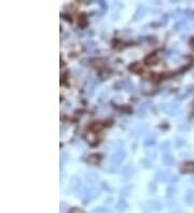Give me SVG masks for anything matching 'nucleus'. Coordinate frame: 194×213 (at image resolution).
<instances>
[{
	"mask_svg": "<svg viewBox=\"0 0 194 213\" xmlns=\"http://www.w3.org/2000/svg\"><path fill=\"white\" fill-rule=\"evenodd\" d=\"M181 171H183V172H188V173H190V172L194 171V163H186V164H184L183 167L181 168Z\"/></svg>",
	"mask_w": 194,
	"mask_h": 213,
	"instance_id": "nucleus-1",
	"label": "nucleus"
},
{
	"mask_svg": "<svg viewBox=\"0 0 194 213\" xmlns=\"http://www.w3.org/2000/svg\"><path fill=\"white\" fill-rule=\"evenodd\" d=\"M125 209H126V203L123 199H121L120 201H119L118 205H117V210L122 212V211H124Z\"/></svg>",
	"mask_w": 194,
	"mask_h": 213,
	"instance_id": "nucleus-2",
	"label": "nucleus"
},
{
	"mask_svg": "<svg viewBox=\"0 0 194 213\" xmlns=\"http://www.w3.org/2000/svg\"><path fill=\"white\" fill-rule=\"evenodd\" d=\"M186 201L188 203H192L194 201V193L193 192H189L186 197Z\"/></svg>",
	"mask_w": 194,
	"mask_h": 213,
	"instance_id": "nucleus-3",
	"label": "nucleus"
},
{
	"mask_svg": "<svg viewBox=\"0 0 194 213\" xmlns=\"http://www.w3.org/2000/svg\"><path fill=\"white\" fill-rule=\"evenodd\" d=\"M92 213H107V211H106L104 208H97V209H95V210H93Z\"/></svg>",
	"mask_w": 194,
	"mask_h": 213,
	"instance_id": "nucleus-4",
	"label": "nucleus"
},
{
	"mask_svg": "<svg viewBox=\"0 0 194 213\" xmlns=\"http://www.w3.org/2000/svg\"><path fill=\"white\" fill-rule=\"evenodd\" d=\"M71 213H83L81 210H79V209H74V210L71 211Z\"/></svg>",
	"mask_w": 194,
	"mask_h": 213,
	"instance_id": "nucleus-5",
	"label": "nucleus"
}]
</instances>
